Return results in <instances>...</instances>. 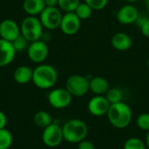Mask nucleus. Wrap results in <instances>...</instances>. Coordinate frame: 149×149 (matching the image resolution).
I'll list each match as a JSON object with an SVG mask.
<instances>
[{"mask_svg": "<svg viewBox=\"0 0 149 149\" xmlns=\"http://www.w3.org/2000/svg\"><path fill=\"white\" fill-rule=\"evenodd\" d=\"M109 88V83L104 77L96 76L89 79V90L95 95H105Z\"/></svg>", "mask_w": 149, "mask_h": 149, "instance_id": "dca6fc26", "label": "nucleus"}, {"mask_svg": "<svg viewBox=\"0 0 149 149\" xmlns=\"http://www.w3.org/2000/svg\"><path fill=\"white\" fill-rule=\"evenodd\" d=\"M123 149H147L145 141L137 137L128 138L123 146Z\"/></svg>", "mask_w": 149, "mask_h": 149, "instance_id": "b1692460", "label": "nucleus"}, {"mask_svg": "<svg viewBox=\"0 0 149 149\" xmlns=\"http://www.w3.org/2000/svg\"><path fill=\"white\" fill-rule=\"evenodd\" d=\"M33 69L27 65H20L17 67L13 72L14 80L20 85H24L32 80Z\"/></svg>", "mask_w": 149, "mask_h": 149, "instance_id": "f3484780", "label": "nucleus"}, {"mask_svg": "<svg viewBox=\"0 0 149 149\" xmlns=\"http://www.w3.org/2000/svg\"><path fill=\"white\" fill-rule=\"evenodd\" d=\"M78 149H95L93 143L86 139L78 143Z\"/></svg>", "mask_w": 149, "mask_h": 149, "instance_id": "c85d7f7f", "label": "nucleus"}, {"mask_svg": "<svg viewBox=\"0 0 149 149\" xmlns=\"http://www.w3.org/2000/svg\"><path fill=\"white\" fill-rule=\"evenodd\" d=\"M80 3V0H58V8L65 12H74L78 5Z\"/></svg>", "mask_w": 149, "mask_h": 149, "instance_id": "5701e85b", "label": "nucleus"}, {"mask_svg": "<svg viewBox=\"0 0 149 149\" xmlns=\"http://www.w3.org/2000/svg\"><path fill=\"white\" fill-rule=\"evenodd\" d=\"M80 25L81 20L74 12H65L62 16L59 28L64 34L72 36L79 31Z\"/></svg>", "mask_w": 149, "mask_h": 149, "instance_id": "9b49d317", "label": "nucleus"}, {"mask_svg": "<svg viewBox=\"0 0 149 149\" xmlns=\"http://www.w3.org/2000/svg\"><path fill=\"white\" fill-rule=\"evenodd\" d=\"M58 0H44V3L46 7H55L58 6Z\"/></svg>", "mask_w": 149, "mask_h": 149, "instance_id": "7c9ffc66", "label": "nucleus"}, {"mask_svg": "<svg viewBox=\"0 0 149 149\" xmlns=\"http://www.w3.org/2000/svg\"><path fill=\"white\" fill-rule=\"evenodd\" d=\"M21 34L20 26L17 23L10 18H6L0 23V38L12 42Z\"/></svg>", "mask_w": 149, "mask_h": 149, "instance_id": "ddd939ff", "label": "nucleus"}, {"mask_svg": "<svg viewBox=\"0 0 149 149\" xmlns=\"http://www.w3.org/2000/svg\"><path fill=\"white\" fill-rule=\"evenodd\" d=\"M44 0H24L23 9L28 16H39L45 8Z\"/></svg>", "mask_w": 149, "mask_h": 149, "instance_id": "a211bd4d", "label": "nucleus"}, {"mask_svg": "<svg viewBox=\"0 0 149 149\" xmlns=\"http://www.w3.org/2000/svg\"><path fill=\"white\" fill-rule=\"evenodd\" d=\"M64 141L78 144L85 140L88 134V126L79 119H72L67 120L62 127Z\"/></svg>", "mask_w": 149, "mask_h": 149, "instance_id": "7ed1b4c3", "label": "nucleus"}, {"mask_svg": "<svg viewBox=\"0 0 149 149\" xmlns=\"http://www.w3.org/2000/svg\"><path fill=\"white\" fill-rule=\"evenodd\" d=\"M13 143V136L11 133L6 129H0V149H9Z\"/></svg>", "mask_w": 149, "mask_h": 149, "instance_id": "412c9836", "label": "nucleus"}, {"mask_svg": "<svg viewBox=\"0 0 149 149\" xmlns=\"http://www.w3.org/2000/svg\"><path fill=\"white\" fill-rule=\"evenodd\" d=\"M127 3H135V2H137V1H139V0H126Z\"/></svg>", "mask_w": 149, "mask_h": 149, "instance_id": "72a5a7b5", "label": "nucleus"}, {"mask_svg": "<svg viewBox=\"0 0 149 149\" xmlns=\"http://www.w3.org/2000/svg\"><path fill=\"white\" fill-rule=\"evenodd\" d=\"M136 125L142 131H149V113H141L136 119Z\"/></svg>", "mask_w": 149, "mask_h": 149, "instance_id": "a878e982", "label": "nucleus"}, {"mask_svg": "<svg viewBox=\"0 0 149 149\" xmlns=\"http://www.w3.org/2000/svg\"><path fill=\"white\" fill-rule=\"evenodd\" d=\"M110 105L105 95H94L88 101L87 108L93 116L102 117L107 114Z\"/></svg>", "mask_w": 149, "mask_h": 149, "instance_id": "9d476101", "label": "nucleus"}, {"mask_svg": "<svg viewBox=\"0 0 149 149\" xmlns=\"http://www.w3.org/2000/svg\"><path fill=\"white\" fill-rule=\"evenodd\" d=\"M26 52L31 61L37 64H42L48 57L49 48L47 43L39 39L34 42H31Z\"/></svg>", "mask_w": 149, "mask_h": 149, "instance_id": "1a4fd4ad", "label": "nucleus"}, {"mask_svg": "<svg viewBox=\"0 0 149 149\" xmlns=\"http://www.w3.org/2000/svg\"><path fill=\"white\" fill-rule=\"evenodd\" d=\"M137 25L139 26L141 33L145 36L149 38V18L146 16H139L136 22Z\"/></svg>", "mask_w": 149, "mask_h": 149, "instance_id": "bb28decb", "label": "nucleus"}, {"mask_svg": "<svg viewBox=\"0 0 149 149\" xmlns=\"http://www.w3.org/2000/svg\"><path fill=\"white\" fill-rule=\"evenodd\" d=\"M93 10H103L108 3V0H84Z\"/></svg>", "mask_w": 149, "mask_h": 149, "instance_id": "cd10ccee", "label": "nucleus"}, {"mask_svg": "<svg viewBox=\"0 0 149 149\" xmlns=\"http://www.w3.org/2000/svg\"><path fill=\"white\" fill-rule=\"evenodd\" d=\"M33 121L37 127L44 129L52 123V118L49 113L45 111H38L35 113L33 117Z\"/></svg>", "mask_w": 149, "mask_h": 149, "instance_id": "6ab92c4d", "label": "nucleus"}, {"mask_svg": "<svg viewBox=\"0 0 149 149\" xmlns=\"http://www.w3.org/2000/svg\"><path fill=\"white\" fill-rule=\"evenodd\" d=\"M51 107L55 109H65L72 103V96L65 88H55L52 90L47 96Z\"/></svg>", "mask_w": 149, "mask_h": 149, "instance_id": "6e6552de", "label": "nucleus"}, {"mask_svg": "<svg viewBox=\"0 0 149 149\" xmlns=\"http://www.w3.org/2000/svg\"><path fill=\"white\" fill-rule=\"evenodd\" d=\"M143 1H144V3H145V5L147 7L148 10L149 11V0H143Z\"/></svg>", "mask_w": 149, "mask_h": 149, "instance_id": "473e14b6", "label": "nucleus"}, {"mask_svg": "<svg viewBox=\"0 0 149 149\" xmlns=\"http://www.w3.org/2000/svg\"><path fill=\"white\" fill-rule=\"evenodd\" d=\"M65 89L72 97H82L90 91L89 79L79 74L71 75L65 81Z\"/></svg>", "mask_w": 149, "mask_h": 149, "instance_id": "39448f33", "label": "nucleus"}, {"mask_svg": "<svg viewBox=\"0 0 149 149\" xmlns=\"http://www.w3.org/2000/svg\"><path fill=\"white\" fill-rule=\"evenodd\" d=\"M74 13L78 16V17L80 20H86L92 16L93 9L84 2V3H80L78 5V7L74 10Z\"/></svg>", "mask_w": 149, "mask_h": 149, "instance_id": "4be33fe9", "label": "nucleus"}, {"mask_svg": "<svg viewBox=\"0 0 149 149\" xmlns=\"http://www.w3.org/2000/svg\"><path fill=\"white\" fill-rule=\"evenodd\" d=\"M107 115L110 124L118 129L127 127L133 119L131 107L123 101L110 105Z\"/></svg>", "mask_w": 149, "mask_h": 149, "instance_id": "f257e3e1", "label": "nucleus"}, {"mask_svg": "<svg viewBox=\"0 0 149 149\" xmlns=\"http://www.w3.org/2000/svg\"><path fill=\"white\" fill-rule=\"evenodd\" d=\"M16 53L11 42L0 38V67L10 65L14 60Z\"/></svg>", "mask_w": 149, "mask_h": 149, "instance_id": "4468645a", "label": "nucleus"}, {"mask_svg": "<svg viewBox=\"0 0 149 149\" xmlns=\"http://www.w3.org/2000/svg\"><path fill=\"white\" fill-rule=\"evenodd\" d=\"M111 45L113 49L119 52H126L128 51L133 45V40L131 37L122 31H119L114 33L111 38Z\"/></svg>", "mask_w": 149, "mask_h": 149, "instance_id": "2eb2a0df", "label": "nucleus"}, {"mask_svg": "<svg viewBox=\"0 0 149 149\" xmlns=\"http://www.w3.org/2000/svg\"><path fill=\"white\" fill-rule=\"evenodd\" d=\"M42 141L48 148H57L64 141L62 127L58 123L52 122L51 125L43 129Z\"/></svg>", "mask_w": 149, "mask_h": 149, "instance_id": "0eeeda50", "label": "nucleus"}, {"mask_svg": "<svg viewBox=\"0 0 149 149\" xmlns=\"http://www.w3.org/2000/svg\"><path fill=\"white\" fill-rule=\"evenodd\" d=\"M43 31L44 27L39 18L35 16H27L21 22L20 32L30 43L39 40Z\"/></svg>", "mask_w": 149, "mask_h": 149, "instance_id": "20e7f679", "label": "nucleus"}, {"mask_svg": "<svg viewBox=\"0 0 149 149\" xmlns=\"http://www.w3.org/2000/svg\"><path fill=\"white\" fill-rule=\"evenodd\" d=\"M145 144H146L147 148L149 149V131L147 132V134H146V138H145Z\"/></svg>", "mask_w": 149, "mask_h": 149, "instance_id": "2f4dec72", "label": "nucleus"}, {"mask_svg": "<svg viewBox=\"0 0 149 149\" xmlns=\"http://www.w3.org/2000/svg\"><path fill=\"white\" fill-rule=\"evenodd\" d=\"M58 72L51 65L39 64L33 69L32 82L39 89L46 90L53 87L58 81Z\"/></svg>", "mask_w": 149, "mask_h": 149, "instance_id": "f03ea898", "label": "nucleus"}, {"mask_svg": "<svg viewBox=\"0 0 149 149\" xmlns=\"http://www.w3.org/2000/svg\"><path fill=\"white\" fill-rule=\"evenodd\" d=\"M147 64H148V68H149V57H148V62H147Z\"/></svg>", "mask_w": 149, "mask_h": 149, "instance_id": "f704fd0d", "label": "nucleus"}, {"mask_svg": "<svg viewBox=\"0 0 149 149\" xmlns=\"http://www.w3.org/2000/svg\"><path fill=\"white\" fill-rule=\"evenodd\" d=\"M11 44H12L15 51L17 52H24V51H26L28 46H29L30 42L22 34H20L18 37H17L11 42Z\"/></svg>", "mask_w": 149, "mask_h": 149, "instance_id": "393cba45", "label": "nucleus"}, {"mask_svg": "<svg viewBox=\"0 0 149 149\" xmlns=\"http://www.w3.org/2000/svg\"><path fill=\"white\" fill-rule=\"evenodd\" d=\"M139 16L140 13L138 9L131 3L123 5L118 10L116 13L117 21L120 24H126V25L134 24L137 18L139 17Z\"/></svg>", "mask_w": 149, "mask_h": 149, "instance_id": "f8f14e48", "label": "nucleus"}, {"mask_svg": "<svg viewBox=\"0 0 149 149\" xmlns=\"http://www.w3.org/2000/svg\"><path fill=\"white\" fill-rule=\"evenodd\" d=\"M6 124H7V117L3 112L0 111V129L5 128Z\"/></svg>", "mask_w": 149, "mask_h": 149, "instance_id": "c756f323", "label": "nucleus"}, {"mask_svg": "<svg viewBox=\"0 0 149 149\" xmlns=\"http://www.w3.org/2000/svg\"><path fill=\"white\" fill-rule=\"evenodd\" d=\"M105 97L107 98L108 102L112 105V104H115V103H119L122 101L123 93L120 88L113 87V88L108 89V91L105 94Z\"/></svg>", "mask_w": 149, "mask_h": 149, "instance_id": "aec40b11", "label": "nucleus"}, {"mask_svg": "<svg viewBox=\"0 0 149 149\" xmlns=\"http://www.w3.org/2000/svg\"><path fill=\"white\" fill-rule=\"evenodd\" d=\"M62 16L63 14L58 7H45L40 13L38 18L45 29L53 31L59 28Z\"/></svg>", "mask_w": 149, "mask_h": 149, "instance_id": "423d86ee", "label": "nucleus"}]
</instances>
